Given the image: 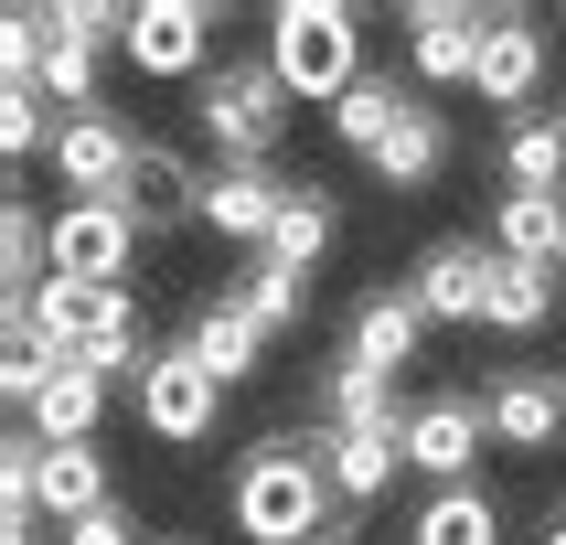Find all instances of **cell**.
Returning <instances> with one entry per match:
<instances>
[{
    "instance_id": "obj_1",
    "label": "cell",
    "mask_w": 566,
    "mask_h": 545,
    "mask_svg": "<svg viewBox=\"0 0 566 545\" xmlns=\"http://www.w3.org/2000/svg\"><path fill=\"white\" fill-rule=\"evenodd\" d=\"M224 513H235L247 545H353L364 535V513L332 492V428H311V439L268 428L224 481Z\"/></svg>"
},
{
    "instance_id": "obj_2",
    "label": "cell",
    "mask_w": 566,
    "mask_h": 545,
    "mask_svg": "<svg viewBox=\"0 0 566 545\" xmlns=\"http://www.w3.org/2000/svg\"><path fill=\"white\" fill-rule=\"evenodd\" d=\"M268 64H279L289 96L343 107V96L364 86V11H353V0H279V11H268Z\"/></svg>"
},
{
    "instance_id": "obj_3",
    "label": "cell",
    "mask_w": 566,
    "mask_h": 545,
    "mask_svg": "<svg viewBox=\"0 0 566 545\" xmlns=\"http://www.w3.org/2000/svg\"><path fill=\"white\" fill-rule=\"evenodd\" d=\"M289 107H300V96L279 86V64H268V54H224L214 75L192 86V128H203V150H214V160H279Z\"/></svg>"
},
{
    "instance_id": "obj_4",
    "label": "cell",
    "mask_w": 566,
    "mask_h": 545,
    "mask_svg": "<svg viewBox=\"0 0 566 545\" xmlns=\"http://www.w3.org/2000/svg\"><path fill=\"white\" fill-rule=\"evenodd\" d=\"M214 22H224L214 0H139L118 64L150 75V86H203V75H214Z\"/></svg>"
},
{
    "instance_id": "obj_5",
    "label": "cell",
    "mask_w": 566,
    "mask_h": 545,
    "mask_svg": "<svg viewBox=\"0 0 566 545\" xmlns=\"http://www.w3.org/2000/svg\"><path fill=\"white\" fill-rule=\"evenodd\" d=\"M128 407H139V428H150L160 449H203V439L224 428V385L192 364V343H160L150 375L128 385Z\"/></svg>"
},
{
    "instance_id": "obj_6",
    "label": "cell",
    "mask_w": 566,
    "mask_h": 545,
    "mask_svg": "<svg viewBox=\"0 0 566 545\" xmlns=\"http://www.w3.org/2000/svg\"><path fill=\"white\" fill-rule=\"evenodd\" d=\"M11 311H32V332L64 353V364H96V353L139 343V311H128V289H86V279H54L32 289V300H11Z\"/></svg>"
},
{
    "instance_id": "obj_7",
    "label": "cell",
    "mask_w": 566,
    "mask_h": 545,
    "mask_svg": "<svg viewBox=\"0 0 566 545\" xmlns=\"http://www.w3.org/2000/svg\"><path fill=\"white\" fill-rule=\"evenodd\" d=\"M481 449H492V407L481 396H417L407 407V471L428 481V492H460V481L481 471Z\"/></svg>"
},
{
    "instance_id": "obj_8",
    "label": "cell",
    "mask_w": 566,
    "mask_h": 545,
    "mask_svg": "<svg viewBox=\"0 0 566 545\" xmlns=\"http://www.w3.org/2000/svg\"><path fill=\"white\" fill-rule=\"evenodd\" d=\"M54 182H64V203H118L128 192V171H139V128L118 118V107H86V118H54Z\"/></svg>"
},
{
    "instance_id": "obj_9",
    "label": "cell",
    "mask_w": 566,
    "mask_h": 545,
    "mask_svg": "<svg viewBox=\"0 0 566 545\" xmlns=\"http://www.w3.org/2000/svg\"><path fill=\"white\" fill-rule=\"evenodd\" d=\"M289 192H300V182H289L279 160H214V182H203V235L268 256V235H279V214H289Z\"/></svg>"
},
{
    "instance_id": "obj_10",
    "label": "cell",
    "mask_w": 566,
    "mask_h": 545,
    "mask_svg": "<svg viewBox=\"0 0 566 545\" xmlns=\"http://www.w3.org/2000/svg\"><path fill=\"white\" fill-rule=\"evenodd\" d=\"M407 300L428 311V332H481V311H492V247L481 235H439L407 268Z\"/></svg>"
},
{
    "instance_id": "obj_11",
    "label": "cell",
    "mask_w": 566,
    "mask_h": 545,
    "mask_svg": "<svg viewBox=\"0 0 566 545\" xmlns=\"http://www.w3.org/2000/svg\"><path fill=\"white\" fill-rule=\"evenodd\" d=\"M128 268H139V214L128 203H54V279L128 289Z\"/></svg>"
},
{
    "instance_id": "obj_12",
    "label": "cell",
    "mask_w": 566,
    "mask_h": 545,
    "mask_svg": "<svg viewBox=\"0 0 566 545\" xmlns=\"http://www.w3.org/2000/svg\"><path fill=\"white\" fill-rule=\"evenodd\" d=\"M396 22H407V75L417 86H471L481 75L492 11H471V0H417V11H396Z\"/></svg>"
},
{
    "instance_id": "obj_13",
    "label": "cell",
    "mask_w": 566,
    "mask_h": 545,
    "mask_svg": "<svg viewBox=\"0 0 566 545\" xmlns=\"http://www.w3.org/2000/svg\"><path fill=\"white\" fill-rule=\"evenodd\" d=\"M545 64H556V43H545V22L535 11H492V43H481V107H503V128L513 118H535V96H545Z\"/></svg>"
},
{
    "instance_id": "obj_14",
    "label": "cell",
    "mask_w": 566,
    "mask_h": 545,
    "mask_svg": "<svg viewBox=\"0 0 566 545\" xmlns=\"http://www.w3.org/2000/svg\"><path fill=\"white\" fill-rule=\"evenodd\" d=\"M481 407H492V449H556L566 439V375L556 364H503V375L481 385Z\"/></svg>"
},
{
    "instance_id": "obj_15",
    "label": "cell",
    "mask_w": 566,
    "mask_h": 545,
    "mask_svg": "<svg viewBox=\"0 0 566 545\" xmlns=\"http://www.w3.org/2000/svg\"><path fill=\"white\" fill-rule=\"evenodd\" d=\"M203 182H214V160H192L182 139H139V171H128V214L139 235H171V224H203Z\"/></svg>"
},
{
    "instance_id": "obj_16",
    "label": "cell",
    "mask_w": 566,
    "mask_h": 545,
    "mask_svg": "<svg viewBox=\"0 0 566 545\" xmlns=\"http://www.w3.org/2000/svg\"><path fill=\"white\" fill-rule=\"evenodd\" d=\"M417 343H428V311H417L407 289H364L343 321V364H364V375H407Z\"/></svg>"
},
{
    "instance_id": "obj_17",
    "label": "cell",
    "mask_w": 566,
    "mask_h": 545,
    "mask_svg": "<svg viewBox=\"0 0 566 545\" xmlns=\"http://www.w3.org/2000/svg\"><path fill=\"white\" fill-rule=\"evenodd\" d=\"M192 364H203V375L224 385V396H235V385L256 375V353H268V321L247 311V300H235V289H214V300H203V311H192Z\"/></svg>"
},
{
    "instance_id": "obj_18",
    "label": "cell",
    "mask_w": 566,
    "mask_h": 545,
    "mask_svg": "<svg viewBox=\"0 0 566 545\" xmlns=\"http://www.w3.org/2000/svg\"><path fill=\"white\" fill-rule=\"evenodd\" d=\"M118 503V481H107V449H43V471H32V513L43 524H86V513Z\"/></svg>"
},
{
    "instance_id": "obj_19",
    "label": "cell",
    "mask_w": 566,
    "mask_h": 545,
    "mask_svg": "<svg viewBox=\"0 0 566 545\" xmlns=\"http://www.w3.org/2000/svg\"><path fill=\"white\" fill-rule=\"evenodd\" d=\"M107 396H118V385L96 375V364H64V375L43 385V407H32L22 428H32L43 449H96V428H107Z\"/></svg>"
},
{
    "instance_id": "obj_20",
    "label": "cell",
    "mask_w": 566,
    "mask_h": 545,
    "mask_svg": "<svg viewBox=\"0 0 566 545\" xmlns=\"http://www.w3.org/2000/svg\"><path fill=\"white\" fill-rule=\"evenodd\" d=\"M396 471H407V428H332V492H343L353 513L385 503Z\"/></svg>"
},
{
    "instance_id": "obj_21",
    "label": "cell",
    "mask_w": 566,
    "mask_h": 545,
    "mask_svg": "<svg viewBox=\"0 0 566 545\" xmlns=\"http://www.w3.org/2000/svg\"><path fill=\"white\" fill-rule=\"evenodd\" d=\"M364 171H375L385 192H428V182L449 171V107H428V96H417V107H407V128H396V139H385Z\"/></svg>"
},
{
    "instance_id": "obj_22",
    "label": "cell",
    "mask_w": 566,
    "mask_h": 545,
    "mask_svg": "<svg viewBox=\"0 0 566 545\" xmlns=\"http://www.w3.org/2000/svg\"><path fill=\"white\" fill-rule=\"evenodd\" d=\"M32 289H54V214L11 192L0 203V300H32Z\"/></svg>"
},
{
    "instance_id": "obj_23",
    "label": "cell",
    "mask_w": 566,
    "mask_h": 545,
    "mask_svg": "<svg viewBox=\"0 0 566 545\" xmlns=\"http://www.w3.org/2000/svg\"><path fill=\"white\" fill-rule=\"evenodd\" d=\"M545 321H556V268H524V256L492 247V311H481V332H503V343H535Z\"/></svg>"
},
{
    "instance_id": "obj_24",
    "label": "cell",
    "mask_w": 566,
    "mask_h": 545,
    "mask_svg": "<svg viewBox=\"0 0 566 545\" xmlns=\"http://www.w3.org/2000/svg\"><path fill=\"white\" fill-rule=\"evenodd\" d=\"M492 247L524 268H566V192H503L492 203Z\"/></svg>"
},
{
    "instance_id": "obj_25",
    "label": "cell",
    "mask_w": 566,
    "mask_h": 545,
    "mask_svg": "<svg viewBox=\"0 0 566 545\" xmlns=\"http://www.w3.org/2000/svg\"><path fill=\"white\" fill-rule=\"evenodd\" d=\"M417 96H428V86H396V75H364V86H353L343 107H332V139H343L353 160H375L385 139L407 128V107H417Z\"/></svg>"
},
{
    "instance_id": "obj_26",
    "label": "cell",
    "mask_w": 566,
    "mask_h": 545,
    "mask_svg": "<svg viewBox=\"0 0 566 545\" xmlns=\"http://www.w3.org/2000/svg\"><path fill=\"white\" fill-rule=\"evenodd\" d=\"M407 545H503V503H492L481 481H460V492H428V503L407 513Z\"/></svg>"
},
{
    "instance_id": "obj_27",
    "label": "cell",
    "mask_w": 566,
    "mask_h": 545,
    "mask_svg": "<svg viewBox=\"0 0 566 545\" xmlns=\"http://www.w3.org/2000/svg\"><path fill=\"white\" fill-rule=\"evenodd\" d=\"M503 192H566V107L556 118H513L503 128Z\"/></svg>"
},
{
    "instance_id": "obj_28",
    "label": "cell",
    "mask_w": 566,
    "mask_h": 545,
    "mask_svg": "<svg viewBox=\"0 0 566 545\" xmlns=\"http://www.w3.org/2000/svg\"><path fill=\"white\" fill-rule=\"evenodd\" d=\"M107 54H118V43L54 32V54H43V107H54V118H86V107H96V86H107Z\"/></svg>"
},
{
    "instance_id": "obj_29",
    "label": "cell",
    "mask_w": 566,
    "mask_h": 545,
    "mask_svg": "<svg viewBox=\"0 0 566 545\" xmlns=\"http://www.w3.org/2000/svg\"><path fill=\"white\" fill-rule=\"evenodd\" d=\"M321 428H407V407H396V375L332 364V375H321Z\"/></svg>"
},
{
    "instance_id": "obj_30",
    "label": "cell",
    "mask_w": 566,
    "mask_h": 545,
    "mask_svg": "<svg viewBox=\"0 0 566 545\" xmlns=\"http://www.w3.org/2000/svg\"><path fill=\"white\" fill-rule=\"evenodd\" d=\"M332 235H343V214H332V192H321V182H300V192H289V214H279V235H268V256L311 279L321 256H332Z\"/></svg>"
},
{
    "instance_id": "obj_31",
    "label": "cell",
    "mask_w": 566,
    "mask_h": 545,
    "mask_svg": "<svg viewBox=\"0 0 566 545\" xmlns=\"http://www.w3.org/2000/svg\"><path fill=\"white\" fill-rule=\"evenodd\" d=\"M235 300H247V311L268 321V343L311 321V279H300V268H279V256H247V279H235Z\"/></svg>"
},
{
    "instance_id": "obj_32",
    "label": "cell",
    "mask_w": 566,
    "mask_h": 545,
    "mask_svg": "<svg viewBox=\"0 0 566 545\" xmlns=\"http://www.w3.org/2000/svg\"><path fill=\"white\" fill-rule=\"evenodd\" d=\"M0 150H11V160H43V150H54V118H43V86H0Z\"/></svg>"
},
{
    "instance_id": "obj_33",
    "label": "cell",
    "mask_w": 566,
    "mask_h": 545,
    "mask_svg": "<svg viewBox=\"0 0 566 545\" xmlns=\"http://www.w3.org/2000/svg\"><path fill=\"white\" fill-rule=\"evenodd\" d=\"M54 545H150V535H139V513H128V503H107V513H86V524H64Z\"/></svg>"
},
{
    "instance_id": "obj_34",
    "label": "cell",
    "mask_w": 566,
    "mask_h": 545,
    "mask_svg": "<svg viewBox=\"0 0 566 545\" xmlns=\"http://www.w3.org/2000/svg\"><path fill=\"white\" fill-rule=\"evenodd\" d=\"M0 545H43V513H0Z\"/></svg>"
},
{
    "instance_id": "obj_35",
    "label": "cell",
    "mask_w": 566,
    "mask_h": 545,
    "mask_svg": "<svg viewBox=\"0 0 566 545\" xmlns=\"http://www.w3.org/2000/svg\"><path fill=\"white\" fill-rule=\"evenodd\" d=\"M545 545H566V503H556V513H545Z\"/></svg>"
},
{
    "instance_id": "obj_36",
    "label": "cell",
    "mask_w": 566,
    "mask_h": 545,
    "mask_svg": "<svg viewBox=\"0 0 566 545\" xmlns=\"http://www.w3.org/2000/svg\"><path fill=\"white\" fill-rule=\"evenodd\" d=\"M150 545H192V535H150Z\"/></svg>"
}]
</instances>
